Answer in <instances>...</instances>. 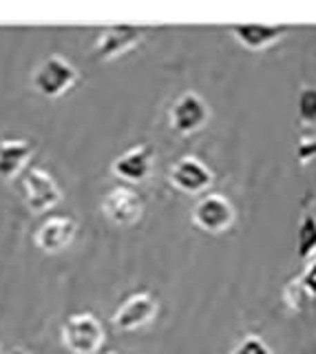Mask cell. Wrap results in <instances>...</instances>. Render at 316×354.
Masks as SVG:
<instances>
[{"label":"cell","mask_w":316,"mask_h":354,"mask_svg":"<svg viewBox=\"0 0 316 354\" xmlns=\"http://www.w3.org/2000/svg\"><path fill=\"white\" fill-rule=\"evenodd\" d=\"M78 80H80L78 69L67 58H62V55H49L31 73V86H34V91L49 100L62 97L78 84Z\"/></svg>","instance_id":"1"},{"label":"cell","mask_w":316,"mask_h":354,"mask_svg":"<svg viewBox=\"0 0 316 354\" xmlns=\"http://www.w3.org/2000/svg\"><path fill=\"white\" fill-rule=\"evenodd\" d=\"M60 337L71 354H95L104 346L106 332L93 313H73L62 324Z\"/></svg>","instance_id":"2"},{"label":"cell","mask_w":316,"mask_h":354,"mask_svg":"<svg viewBox=\"0 0 316 354\" xmlns=\"http://www.w3.org/2000/svg\"><path fill=\"white\" fill-rule=\"evenodd\" d=\"M20 197H23L25 206L34 215L49 213L62 202V191L53 175L47 173L40 166H29V169L20 175Z\"/></svg>","instance_id":"3"},{"label":"cell","mask_w":316,"mask_h":354,"mask_svg":"<svg viewBox=\"0 0 316 354\" xmlns=\"http://www.w3.org/2000/svg\"><path fill=\"white\" fill-rule=\"evenodd\" d=\"M208 120L210 104L195 91L181 93L168 111V124L177 136H192L208 124Z\"/></svg>","instance_id":"4"},{"label":"cell","mask_w":316,"mask_h":354,"mask_svg":"<svg viewBox=\"0 0 316 354\" xmlns=\"http://www.w3.org/2000/svg\"><path fill=\"white\" fill-rule=\"evenodd\" d=\"M159 313V301L157 297L150 290H139L128 295L119 308L113 313L111 324L119 332H133L139 330L148 324H152V319Z\"/></svg>","instance_id":"5"},{"label":"cell","mask_w":316,"mask_h":354,"mask_svg":"<svg viewBox=\"0 0 316 354\" xmlns=\"http://www.w3.org/2000/svg\"><path fill=\"white\" fill-rule=\"evenodd\" d=\"M144 38V29L130 27V25H113L97 33L93 44V58L97 62H111L119 55H126L133 51Z\"/></svg>","instance_id":"6"},{"label":"cell","mask_w":316,"mask_h":354,"mask_svg":"<svg viewBox=\"0 0 316 354\" xmlns=\"http://www.w3.org/2000/svg\"><path fill=\"white\" fill-rule=\"evenodd\" d=\"M102 213L115 226H133L144 215V199L130 186H115L102 199Z\"/></svg>","instance_id":"7"},{"label":"cell","mask_w":316,"mask_h":354,"mask_svg":"<svg viewBox=\"0 0 316 354\" xmlns=\"http://www.w3.org/2000/svg\"><path fill=\"white\" fill-rule=\"evenodd\" d=\"M233 221H235V206L230 204V199L219 193H210L201 197L192 208V224L206 232H210V235L226 232L233 226Z\"/></svg>","instance_id":"8"},{"label":"cell","mask_w":316,"mask_h":354,"mask_svg":"<svg viewBox=\"0 0 316 354\" xmlns=\"http://www.w3.org/2000/svg\"><path fill=\"white\" fill-rule=\"evenodd\" d=\"M168 182L186 195H201L215 182V173L195 155H184L168 169Z\"/></svg>","instance_id":"9"},{"label":"cell","mask_w":316,"mask_h":354,"mask_svg":"<svg viewBox=\"0 0 316 354\" xmlns=\"http://www.w3.org/2000/svg\"><path fill=\"white\" fill-rule=\"evenodd\" d=\"M152 164H155V151L150 144L141 142L117 155L111 164V173L126 184H141L152 173Z\"/></svg>","instance_id":"10"},{"label":"cell","mask_w":316,"mask_h":354,"mask_svg":"<svg viewBox=\"0 0 316 354\" xmlns=\"http://www.w3.org/2000/svg\"><path fill=\"white\" fill-rule=\"evenodd\" d=\"M78 232V224L71 215H49L36 230V246L47 254L67 250Z\"/></svg>","instance_id":"11"},{"label":"cell","mask_w":316,"mask_h":354,"mask_svg":"<svg viewBox=\"0 0 316 354\" xmlns=\"http://www.w3.org/2000/svg\"><path fill=\"white\" fill-rule=\"evenodd\" d=\"M36 147L29 140L23 138H5L0 140V180H14L20 177L27 169V162L31 160Z\"/></svg>","instance_id":"12"},{"label":"cell","mask_w":316,"mask_h":354,"mask_svg":"<svg viewBox=\"0 0 316 354\" xmlns=\"http://www.w3.org/2000/svg\"><path fill=\"white\" fill-rule=\"evenodd\" d=\"M290 31L288 25H233L230 33L241 47L250 51H264L279 42Z\"/></svg>","instance_id":"13"},{"label":"cell","mask_w":316,"mask_h":354,"mask_svg":"<svg viewBox=\"0 0 316 354\" xmlns=\"http://www.w3.org/2000/svg\"><path fill=\"white\" fill-rule=\"evenodd\" d=\"M316 254V215L303 213L297 228V257L301 261H312Z\"/></svg>","instance_id":"14"},{"label":"cell","mask_w":316,"mask_h":354,"mask_svg":"<svg viewBox=\"0 0 316 354\" xmlns=\"http://www.w3.org/2000/svg\"><path fill=\"white\" fill-rule=\"evenodd\" d=\"M299 120L303 124H316V86H305L297 97Z\"/></svg>","instance_id":"15"},{"label":"cell","mask_w":316,"mask_h":354,"mask_svg":"<svg viewBox=\"0 0 316 354\" xmlns=\"http://www.w3.org/2000/svg\"><path fill=\"white\" fill-rule=\"evenodd\" d=\"M230 354H272V350H270V346L261 337L250 335V337L239 341L237 346L233 348Z\"/></svg>","instance_id":"16"},{"label":"cell","mask_w":316,"mask_h":354,"mask_svg":"<svg viewBox=\"0 0 316 354\" xmlns=\"http://www.w3.org/2000/svg\"><path fill=\"white\" fill-rule=\"evenodd\" d=\"M299 286H301L303 290L308 292L310 297H316V257H314L312 261H308V266H305V270L301 272Z\"/></svg>","instance_id":"17"},{"label":"cell","mask_w":316,"mask_h":354,"mask_svg":"<svg viewBox=\"0 0 316 354\" xmlns=\"http://www.w3.org/2000/svg\"><path fill=\"white\" fill-rule=\"evenodd\" d=\"M7 354H31V352H27V350H23V348H14V350H9Z\"/></svg>","instance_id":"18"},{"label":"cell","mask_w":316,"mask_h":354,"mask_svg":"<svg viewBox=\"0 0 316 354\" xmlns=\"http://www.w3.org/2000/svg\"><path fill=\"white\" fill-rule=\"evenodd\" d=\"M108 354H115V352H108Z\"/></svg>","instance_id":"19"}]
</instances>
